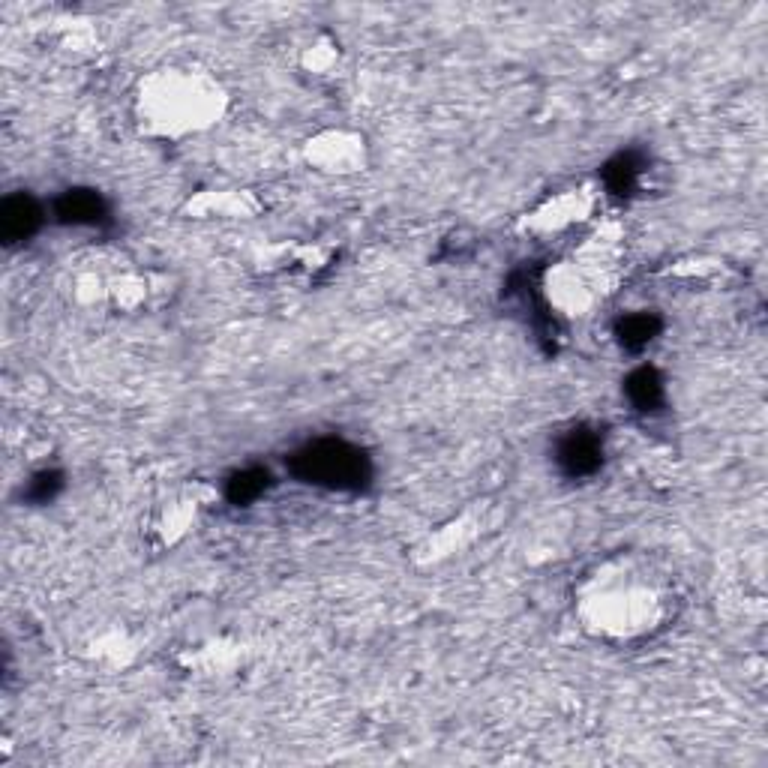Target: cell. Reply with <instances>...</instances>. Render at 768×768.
Instances as JSON below:
<instances>
[{"label": "cell", "instance_id": "cell-8", "mask_svg": "<svg viewBox=\"0 0 768 768\" xmlns=\"http://www.w3.org/2000/svg\"><path fill=\"white\" fill-rule=\"evenodd\" d=\"M627 396L639 405V408H651V405H657V399H660V378H657V372L654 369H639V372H633L630 378H627Z\"/></svg>", "mask_w": 768, "mask_h": 768}, {"label": "cell", "instance_id": "cell-6", "mask_svg": "<svg viewBox=\"0 0 768 768\" xmlns=\"http://www.w3.org/2000/svg\"><path fill=\"white\" fill-rule=\"evenodd\" d=\"M0 222H3V234H6L9 240L27 237V234L36 228V222H39V210H36V204H33L30 198H9V201L3 204Z\"/></svg>", "mask_w": 768, "mask_h": 768}, {"label": "cell", "instance_id": "cell-1", "mask_svg": "<svg viewBox=\"0 0 768 768\" xmlns=\"http://www.w3.org/2000/svg\"><path fill=\"white\" fill-rule=\"evenodd\" d=\"M582 627L612 645L642 642L675 618V579L645 555L618 552L597 561L576 588Z\"/></svg>", "mask_w": 768, "mask_h": 768}, {"label": "cell", "instance_id": "cell-4", "mask_svg": "<svg viewBox=\"0 0 768 768\" xmlns=\"http://www.w3.org/2000/svg\"><path fill=\"white\" fill-rule=\"evenodd\" d=\"M309 162L321 165V171H357L363 165V138L327 132L309 141Z\"/></svg>", "mask_w": 768, "mask_h": 768}, {"label": "cell", "instance_id": "cell-3", "mask_svg": "<svg viewBox=\"0 0 768 768\" xmlns=\"http://www.w3.org/2000/svg\"><path fill=\"white\" fill-rule=\"evenodd\" d=\"M294 471L309 483L345 489L363 483L366 462L363 453L348 447L345 441H315L294 456Z\"/></svg>", "mask_w": 768, "mask_h": 768}, {"label": "cell", "instance_id": "cell-2", "mask_svg": "<svg viewBox=\"0 0 768 768\" xmlns=\"http://www.w3.org/2000/svg\"><path fill=\"white\" fill-rule=\"evenodd\" d=\"M222 84L192 66H162L138 81L135 120L153 138H186L219 123L225 111Z\"/></svg>", "mask_w": 768, "mask_h": 768}, {"label": "cell", "instance_id": "cell-10", "mask_svg": "<svg viewBox=\"0 0 768 768\" xmlns=\"http://www.w3.org/2000/svg\"><path fill=\"white\" fill-rule=\"evenodd\" d=\"M264 480H267V474H261V471H243V474H237V477L231 480V498H234L237 504L255 498V495L264 489Z\"/></svg>", "mask_w": 768, "mask_h": 768}, {"label": "cell", "instance_id": "cell-9", "mask_svg": "<svg viewBox=\"0 0 768 768\" xmlns=\"http://www.w3.org/2000/svg\"><path fill=\"white\" fill-rule=\"evenodd\" d=\"M654 333V321L648 315H630L621 321V342L627 345H645Z\"/></svg>", "mask_w": 768, "mask_h": 768}, {"label": "cell", "instance_id": "cell-5", "mask_svg": "<svg viewBox=\"0 0 768 768\" xmlns=\"http://www.w3.org/2000/svg\"><path fill=\"white\" fill-rule=\"evenodd\" d=\"M558 459H561V465L570 474H585V471H591L600 462V447H597V441L591 435H570L561 444Z\"/></svg>", "mask_w": 768, "mask_h": 768}, {"label": "cell", "instance_id": "cell-7", "mask_svg": "<svg viewBox=\"0 0 768 768\" xmlns=\"http://www.w3.org/2000/svg\"><path fill=\"white\" fill-rule=\"evenodd\" d=\"M99 213H102V204L93 192H69L60 201V216L69 222H93L99 219Z\"/></svg>", "mask_w": 768, "mask_h": 768}]
</instances>
